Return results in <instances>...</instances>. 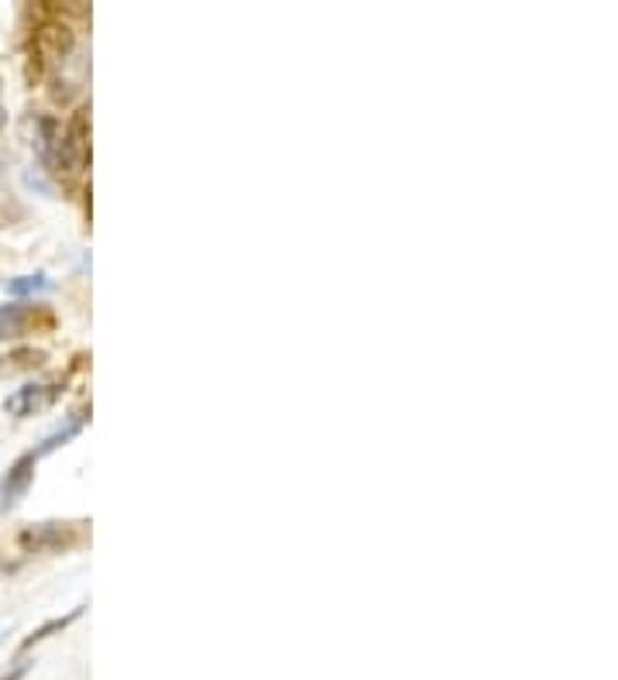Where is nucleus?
I'll return each mask as SVG.
<instances>
[{"label": "nucleus", "instance_id": "f257e3e1", "mask_svg": "<svg viewBox=\"0 0 618 680\" xmlns=\"http://www.w3.org/2000/svg\"><path fill=\"white\" fill-rule=\"evenodd\" d=\"M55 327V314L35 302H4L0 306V340H21L31 333H49Z\"/></svg>", "mask_w": 618, "mask_h": 680}, {"label": "nucleus", "instance_id": "f03ea898", "mask_svg": "<svg viewBox=\"0 0 618 680\" xmlns=\"http://www.w3.org/2000/svg\"><path fill=\"white\" fill-rule=\"evenodd\" d=\"M83 540V522H39L21 533L28 553H62Z\"/></svg>", "mask_w": 618, "mask_h": 680}, {"label": "nucleus", "instance_id": "7ed1b4c3", "mask_svg": "<svg viewBox=\"0 0 618 680\" xmlns=\"http://www.w3.org/2000/svg\"><path fill=\"white\" fill-rule=\"evenodd\" d=\"M58 395H62L58 382H31V385H21L18 392H11L4 399V410L18 419H28V416L45 413L49 406H55Z\"/></svg>", "mask_w": 618, "mask_h": 680}, {"label": "nucleus", "instance_id": "20e7f679", "mask_svg": "<svg viewBox=\"0 0 618 680\" xmlns=\"http://www.w3.org/2000/svg\"><path fill=\"white\" fill-rule=\"evenodd\" d=\"M35 464H39V457L28 450L11 464L8 475L0 478V516H8L11 509H18V502L28 495L31 481H35Z\"/></svg>", "mask_w": 618, "mask_h": 680}, {"label": "nucleus", "instance_id": "39448f33", "mask_svg": "<svg viewBox=\"0 0 618 680\" xmlns=\"http://www.w3.org/2000/svg\"><path fill=\"white\" fill-rule=\"evenodd\" d=\"M49 361L45 351H35V348H21V351H11L0 358V375H18V371H35Z\"/></svg>", "mask_w": 618, "mask_h": 680}, {"label": "nucleus", "instance_id": "423d86ee", "mask_svg": "<svg viewBox=\"0 0 618 680\" xmlns=\"http://www.w3.org/2000/svg\"><path fill=\"white\" fill-rule=\"evenodd\" d=\"M55 283L52 278L45 275V272H39V275H18V278H11V283L4 286L8 289V296H39V293H49Z\"/></svg>", "mask_w": 618, "mask_h": 680}, {"label": "nucleus", "instance_id": "0eeeda50", "mask_svg": "<svg viewBox=\"0 0 618 680\" xmlns=\"http://www.w3.org/2000/svg\"><path fill=\"white\" fill-rule=\"evenodd\" d=\"M83 423H86V416H73L66 426H62V429H55V433H49V437L42 440V447H35V450H31V454H35L39 460L45 457V454H52L55 447H62V444H70L73 437H76V433L83 429Z\"/></svg>", "mask_w": 618, "mask_h": 680}, {"label": "nucleus", "instance_id": "6e6552de", "mask_svg": "<svg viewBox=\"0 0 618 680\" xmlns=\"http://www.w3.org/2000/svg\"><path fill=\"white\" fill-rule=\"evenodd\" d=\"M79 615H83V612L76 608V612H70L66 618H52V623H49V626H42L39 633H31V636L24 639V649H28V646H35V642H42V639H49L52 633H62V629H66L70 623H76V618H79Z\"/></svg>", "mask_w": 618, "mask_h": 680}, {"label": "nucleus", "instance_id": "1a4fd4ad", "mask_svg": "<svg viewBox=\"0 0 618 680\" xmlns=\"http://www.w3.org/2000/svg\"><path fill=\"white\" fill-rule=\"evenodd\" d=\"M8 128V107H4V86H0V135Z\"/></svg>", "mask_w": 618, "mask_h": 680}, {"label": "nucleus", "instance_id": "9d476101", "mask_svg": "<svg viewBox=\"0 0 618 680\" xmlns=\"http://www.w3.org/2000/svg\"><path fill=\"white\" fill-rule=\"evenodd\" d=\"M24 670H28V667H24V663H21V667H18V670H14V673H11V677H4V680H21V673H24Z\"/></svg>", "mask_w": 618, "mask_h": 680}]
</instances>
